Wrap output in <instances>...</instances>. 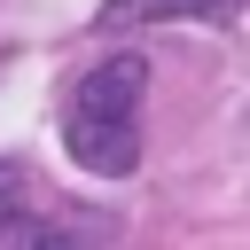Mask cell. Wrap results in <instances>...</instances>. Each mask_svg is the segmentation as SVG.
Segmentation results:
<instances>
[{"label": "cell", "instance_id": "1", "mask_svg": "<svg viewBox=\"0 0 250 250\" xmlns=\"http://www.w3.org/2000/svg\"><path fill=\"white\" fill-rule=\"evenodd\" d=\"M141 86H148L141 55H109V62H94L70 86V102H62V148L86 172L125 180L141 164Z\"/></svg>", "mask_w": 250, "mask_h": 250}, {"label": "cell", "instance_id": "2", "mask_svg": "<svg viewBox=\"0 0 250 250\" xmlns=\"http://www.w3.org/2000/svg\"><path fill=\"white\" fill-rule=\"evenodd\" d=\"M102 234H109L102 211H55V203H39V180L16 156H0V250H94Z\"/></svg>", "mask_w": 250, "mask_h": 250}, {"label": "cell", "instance_id": "3", "mask_svg": "<svg viewBox=\"0 0 250 250\" xmlns=\"http://www.w3.org/2000/svg\"><path fill=\"white\" fill-rule=\"evenodd\" d=\"M250 0H102L94 31H141V23H219L242 16Z\"/></svg>", "mask_w": 250, "mask_h": 250}]
</instances>
